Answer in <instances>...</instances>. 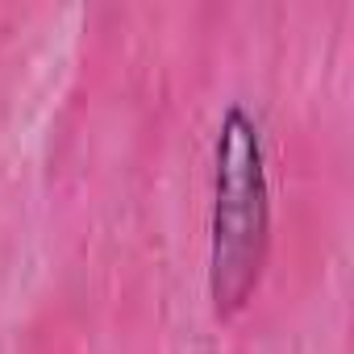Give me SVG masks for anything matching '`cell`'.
Here are the masks:
<instances>
[{"label": "cell", "mask_w": 354, "mask_h": 354, "mask_svg": "<svg viewBox=\"0 0 354 354\" xmlns=\"http://www.w3.org/2000/svg\"><path fill=\"white\" fill-rule=\"evenodd\" d=\"M271 184L259 121L230 104L213 146V213H209V300L221 321L238 317L267 267Z\"/></svg>", "instance_id": "cell-1"}]
</instances>
